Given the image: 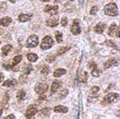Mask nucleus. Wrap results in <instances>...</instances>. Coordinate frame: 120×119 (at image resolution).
Listing matches in <instances>:
<instances>
[{
    "label": "nucleus",
    "mask_w": 120,
    "mask_h": 119,
    "mask_svg": "<svg viewBox=\"0 0 120 119\" xmlns=\"http://www.w3.org/2000/svg\"><path fill=\"white\" fill-rule=\"evenodd\" d=\"M104 13L108 16H117L119 14L117 5L115 3L107 4L104 7Z\"/></svg>",
    "instance_id": "obj_1"
},
{
    "label": "nucleus",
    "mask_w": 120,
    "mask_h": 119,
    "mask_svg": "<svg viewBox=\"0 0 120 119\" xmlns=\"http://www.w3.org/2000/svg\"><path fill=\"white\" fill-rule=\"evenodd\" d=\"M119 94L116 93H110L107 95H106L103 97V101H102V104H110V103L115 102L116 101L119 99Z\"/></svg>",
    "instance_id": "obj_2"
},
{
    "label": "nucleus",
    "mask_w": 120,
    "mask_h": 119,
    "mask_svg": "<svg viewBox=\"0 0 120 119\" xmlns=\"http://www.w3.org/2000/svg\"><path fill=\"white\" fill-rule=\"evenodd\" d=\"M53 45H54V41L52 39V38L51 36H46L42 39L40 47H41V49L45 50H48L51 47H52Z\"/></svg>",
    "instance_id": "obj_3"
},
{
    "label": "nucleus",
    "mask_w": 120,
    "mask_h": 119,
    "mask_svg": "<svg viewBox=\"0 0 120 119\" xmlns=\"http://www.w3.org/2000/svg\"><path fill=\"white\" fill-rule=\"evenodd\" d=\"M48 90V86L47 84L44 83V82H38L36 84L35 87H34V90L38 94H42L45 92L47 91Z\"/></svg>",
    "instance_id": "obj_4"
},
{
    "label": "nucleus",
    "mask_w": 120,
    "mask_h": 119,
    "mask_svg": "<svg viewBox=\"0 0 120 119\" xmlns=\"http://www.w3.org/2000/svg\"><path fill=\"white\" fill-rule=\"evenodd\" d=\"M38 44V38L37 35H34V34L30 35L28 38L27 41H26V47L30 48L37 47Z\"/></svg>",
    "instance_id": "obj_5"
},
{
    "label": "nucleus",
    "mask_w": 120,
    "mask_h": 119,
    "mask_svg": "<svg viewBox=\"0 0 120 119\" xmlns=\"http://www.w3.org/2000/svg\"><path fill=\"white\" fill-rule=\"evenodd\" d=\"M71 31L75 35H78L81 33V29L79 27V20L75 19L72 25L71 26Z\"/></svg>",
    "instance_id": "obj_6"
},
{
    "label": "nucleus",
    "mask_w": 120,
    "mask_h": 119,
    "mask_svg": "<svg viewBox=\"0 0 120 119\" xmlns=\"http://www.w3.org/2000/svg\"><path fill=\"white\" fill-rule=\"evenodd\" d=\"M108 34L110 36H117L118 38L119 37V28L116 24H112L109 27L108 30Z\"/></svg>",
    "instance_id": "obj_7"
},
{
    "label": "nucleus",
    "mask_w": 120,
    "mask_h": 119,
    "mask_svg": "<svg viewBox=\"0 0 120 119\" xmlns=\"http://www.w3.org/2000/svg\"><path fill=\"white\" fill-rule=\"evenodd\" d=\"M58 11H59V7L57 5L54 6H49L47 5L46 7H45V9H44V12L48 13L50 15H55L58 14Z\"/></svg>",
    "instance_id": "obj_8"
},
{
    "label": "nucleus",
    "mask_w": 120,
    "mask_h": 119,
    "mask_svg": "<svg viewBox=\"0 0 120 119\" xmlns=\"http://www.w3.org/2000/svg\"><path fill=\"white\" fill-rule=\"evenodd\" d=\"M38 113V110L35 108V107L34 106V105H30V106L28 107L27 110H26V118H32L34 115H35L36 114Z\"/></svg>",
    "instance_id": "obj_9"
},
{
    "label": "nucleus",
    "mask_w": 120,
    "mask_h": 119,
    "mask_svg": "<svg viewBox=\"0 0 120 119\" xmlns=\"http://www.w3.org/2000/svg\"><path fill=\"white\" fill-rule=\"evenodd\" d=\"M12 22V19L10 17H3L0 19V26H7Z\"/></svg>",
    "instance_id": "obj_10"
},
{
    "label": "nucleus",
    "mask_w": 120,
    "mask_h": 119,
    "mask_svg": "<svg viewBox=\"0 0 120 119\" xmlns=\"http://www.w3.org/2000/svg\"><path fill=\"white\" fill-rule=\"evenodd\" d=\"M106 29V25L102 22H99L98 25H96L95 27H94V31L98 34H102V32L105 30Z\"/></svg>",
    "instance_id": "obj_11"
},
{
    "label": "nucleus",
    "mask_w": 120,
    "mask_h": 119,
    "mask_svg": "<svg viewBox=\"0 0 120 119\" xmlns=\"http://www.w3.org/2000/svg\"><path fill=\"white\" fill-rule=\"evenodd\" d=\"M46 26H50V27H55V26L59 25V21L57 18H49L48 20H46Z\"/></svg>",
    "instance_id": "obj_12"
},
{
    "label": "nucleus",
    "mask_w": 120,
    "mask_h": 119,
    "mask_svg": "<svg viewBox=\"0 0 120 119\" xmlns=\"http://www.w3.org/2000/svg\"><path fill=\"white\" fill-rule=\"evenodd\" d=\"M32 17V14H20L19 15V21L21 22H25L30 20Z\"/></svg>",
    "instance_id": "obj_13"
},
{
    "label": "nucleus",
    "mask_w": 120,
    "mask_h": 119,
    "mask_svg": "<svg viewBox=\"0 0 120 119\" xmlns=\"http://www.w3.org/2000/svg\"><path fill=\"white\" fill-rule=\"evenodd\" d=\"M118 65V61L116 59H111V60H108L104 63V68L107 69L109 67H111L112 66H117Z\"/></svg>",
    "instance_id": "obj_14"
},
{
    "label": "nucleus",
    "mask_w": 120,
    "mask_h": 119,
    "mask_svg": "<svg viewBox=\"0 0 120 119\" xmlns=\"http://www.w3.org/2000/svg\"><path fill=\"white\" fill-rule=\"evenodd\" d=\"M54 111L56 113H67L68 111V108L63 105H57L55 107Z\"/></svg>",
    "instance_id": "obj_15"
},
{
    "label": "nucleus",
    "mask_w": 120,
    "mask_h": 119,
    "mask_svg": "<svg viewBox=\"0 0 120 119\" xmlns=\"http://www.w3.org/2000/svg\"><path fill=\"white\" fill-rule=\"evenodd\" d=\"M67 73V70H64V69H58V70H56L55 72H54V76L55 77V78H59V77L64 75V74Z\"/></svg>",
    "instance_id": "obj_16"
},
{
    "label": "nucleus",
    "mask_w": 120,
    "mask_h": 119,
    "mask_svg": "<svg viewBox=\"0 0 120 119\" xmlns=\"http://www.w3.org/2000/svg\"><path fill=\"white\" fill-rule=\"evenodd\" d=\"M12 50V46L11 45H6L2 48V52H3V56H7L8 53Z\"/></svg>",
    "instance_id": "obj_17"
},
{
    "label": "nucleus",
    "mask_w": 120,
    "mask_h": 119,
    "mask_svg": "<svg viewBox=\"0 0 120 119\" xmlns=\"http://www.w3.org/2000/svg\"><path fill=\"white\" fill-rule=\"evenodd\" d=\"M61 87V83L59 82H54L52 83V86H51V93L54 94L55 93L59 88Z\"/></svg>",
    "instance_id": "obj_18"
},
{
    "label": "nucleus",
    "mask_w": 120,
    "mask_h": 119,
    "mask_svg": "<svg viewBox=\"0 0 120 119\" xmlns=\"http://www.w3.org/2000/svg\"><path fill=\"white\" fill-rule=\"evenodd\" d=\"M16 83H17V82L15 81V79H9V80H7V81H5L3 82V86H6V87H11V86H15Z\"/></svg>",
    "instance_id": "obj_19"
},
{
    "label": "nucleus",
    "mask_w": 120,
    "mask_h": 119,
    "mask_svg": "<svg viewBox=\"0 0 120 119\" xmlns=\"http://www.w3.org/2000/svg\"><path fill=\"white\" fill-rule=\"evenodd\" d=\"M26 92L23 90H19V92L17 93V98H18L19 101H22L25 99V97H26Z\"/></svg>",
    "instance_id": "obj_20"
},
{
    "label": "nucleus",
    "mask_w": 120,
    "mask_h": 119,
    "mask_svg": "<svg viewBox=\"0 0 120 119\" xmlns=\"http://www.w3.org/2000/svg\"><path fill=\"white\" fill-rule=\"evenodd\" d=\"M27 59L30 62H36L38 59V55L35 54H33V53H30L27 54Z\"/></svg>",
    "instance_id": "obj_21"
},
{
    "label": "nucleus",
    "mask_w": 120,
    "mask_h": 119,
    "mask_svg": "<svg viewBox=\"0 0 120 119\" xmlns=\"http://www.w3.org/2000/svg\"><path fill=\"white\" fill-rule=\"evenodd\" d=\"M22 55H18V56L15 57L14 58H13V60H12V63H11V66H16L17 64H19V63L21 61H22Z\"/></svg>",
    "instance_id": "obj_22"
},
{
    "label": "nucleus",
    "mask_w": 120,
    "mask_h": 119,
    "mask_svg": "<svg viewBox=\"0 0 120 119\" xmlns=\"http://www.w3.org/2000/svg\"><path fill=\"white\" fill-rule=\"evenodd\" d=\"M55 38H56V40L59 43H61L63 42V34L62 32H59V31H56L55 32Z\"/></svg>",
    "instance_id": "obj_23"
},
{
    "label": "nucleus",
    "mask_w": 120,
    "mask_h": 119,
    "mask_svg": "<svg viewBox=\"0 0 120 119\" xmlns=\"http://www.w3.org/2000/svg\"><path fill=\"white\" fill-rule=\"evenodd\" d=\"M80 81L85 83L87 81V73L86 72H82V74H80Z\"/></svg>",
    "instance_id": "obj_24"
},
{
    "label": "nucleus",
    "mask_w": 120,
    "mask_h": 119,
    "mask_svg": "<svg viewBox=\"0 0 120 119\" xmlns=\"http://www.w3.org/2000/svg\"><path fill=\"white\" fill-rule=\"evenodd\" d=\"M69 49H70V47H61V48H60V49L59 50L57 51V55H59V54H62L65 53L66 51H67Z\"/></svg>",
    "instance_id": "obj_25"
},
{
    "label": "nucleus",
    "mask_w": 120,
    "mask_h": 119,
    "mask_svg": "<svg viewBox=\"0 0 120 119\" xmlns=\"http://www.w3.org/2000/svg\"><path fill=\"white\" fill-rule=\"evenodd\" d=\"M31 70H33V67H32V65L29 64L27 65V66H26V68L24 69V70H23V73L26 74H30V72L31 71Z\"/></svg>",
    "instance_id": "obj_26"
},
{
    "label": "nucleus",
    "mask_w": 120,
    "mask_h": 119,
    "mask_svg": "<svg viewBox=\"0 0 120 119\" xmlns=\"http://www.w3.org/2000/svg\"><path fill=\"white\" fill-rule=\"evenodd\" d=\"M67 94H68V90L65 89V90H63L62 91L61 93H60V94L59 95V97L60 99H63L64 97H66V96H67Z\"/></svg>",
    "instance_id": "obj_27"
},
{
    "label": "nucleus",
    "mask_w": 120,
    "mask_h": 119,
    "mask_svg": "<svg viewBox=\"0 0 120 119\" xmlns=\"http://www.w3.org/2000/svg\"><path fill=\"white\" fill-rule=\"evenodd\" d=\"M7 3L5 2H1L0 3V12H4L7 10Z\"/></svg>",
    "instance_id": "obj_28"
},
{
    "label": "nucleus",
    "mask_w": 120,
    "mask_h": 119,
    "mask_svg": "<svg viewBox=\"0 0 120 119\" xmlns=\"http://www.w3.org/2000/svg\"><path fill=\"white\" fill-rule=\"evenodd\" d=\"M49 72H50V68L48 66H44L43 68L41 70V74H48Z\"/></svg>",
    "instance_id": "obj_29"
},
{
    "label": "nucleus",
    "mask_w": 120,
    "mask_h": 119,
    "mask_svg": "<svg viewBox=\"0 0 120 119\" xmlns=\"http://www.w3.org/2000/svg\"><path fill=\"white\" fill-rule=\"evenodd\" d=\"M98 11V7H92V9L90 10V14H91V15H95L96 14H97V12Z\"/></svg>",
    "instance_id": "obj_30"
},
{
    "label": "nucleus",
    "mask_w": 120,
    "mask_h": 119,
    "mask_svg": "<svg viewBox=\"0 0 120 119\" xmlns=\"http://www.w3.org/2000/svg\"><path fill=\"white\" fill-rule=\"evenodd\" d=\"M8 101H9V95H8V94L7 93H6L5 94V96H4V97H3V105H6L7 104V102H8Z\"/></svg>",
    "instance_id": "obj_31"
},
{
    "label": "nucleus",
    "mask_w": 120,
    "mask_h": 119,
    "mask_svg": "<svg viewBox=\"0 0 120 119\" xmlns=\"http://www.w3.org/2000/svg\"><path fill=\"white\" fill-rule=\"evenodd\" d=\"M72 115L75 118H78V115H79V108L77 106H75L73 110V112H72Z\"/></svg>",
    "instance_id": "obj_32"
},
{
    "label": "nucleus",
    "mask_w": 120,
    "mask_h": 119,
    "mask_svg": "<svg viewBox=\"0 0 120 119\" xmlns=\"http://www.w3.org/2000/svg\"><path fill=\"white\" fill-rule=\"evenodd\" d=\"M98 90H99V87H98V86H94V87H92V89L90 90V94H95L98 93Z\"/></svg>",
    "instance_id": "obj_33"
},
{
    "label": "nucleus",
    "mask_w": 120,
    "mask_h": 119,
    "mask_svg": "<svg viewBox=\"0 0 120 119\" xmlns=\"http://www.w3.org/2000/svg\"><path fill=\"white\" fill-rule=\"evenodd\" d=\"M99 74H100V71L98 70L97 68H94L91 72V74L94 77H98V75H99Z\"/></svg>",
    "instance_id": "obj_34"
},
{
    "label": "nucleus",
    "mask_w": 120,
    "mask_h": 119,
    "mask_svg": "<svg viewBox=\"0 0 120 119\" xmlns=\"http://www.w3.org/2000/svg\"><path fill=\"white\" fill-rule=\"evenodd\" d=\"M67 24H68V20H67V18H66V17L62 18V20H61V25H62V26H67Z\"/></svg>",
    "instance_id": "obj_35"
},
{
    "label": "nucleus",
    "mask_w": 120,
    "mask_h": 119,
    "mask_svg": "<svg viewBox=\"0 0 120 119\" xmlns=\"http://www.w3.org/2000/svg\"><path fill=\"white\" fill-rule=\"evenodd\" d=\"M55 56H53V55H50V56L47 57L46 61H47L48 62H54V61H55Z\"/></svg>",
    "instance_id": "obj_36"
},
{
    "label": "nucleus",
    "mask_w": 120,
    "mask_h": 119,
    "mask_svg": "<svg viewBox=\"0 0 120 119\" xmlns=\"http://www.w3.org/2000/svg\"><path fill=\"white\" fill-rule=\"evenodd\" d=\"M42 113L44 115H46V116H48L50 114V109H44V110H42Z\"/></svg>",
    "instance_id": "obj_37"
},
{
    "label": "nucleus",
    "mask_w": 120,
    "mask_h": 119,
    "mask_svg": "<svg viewBox=\"0 0 120 119\" xmlns=\"http://www.w3.org/2000/svg\"><path fill=\"white\" fill-rule=\"evenodd\" d=\"M106 44H107L109 47H114V48H117L115 44L112 43L111 41H110V40H106Z\"/></svg>",
    "instance_id": "obj_38"
},
{
    "label": "nucleus",
    "mask_w": 120,
    "mask_h": 119,
    "mask_svg": "<svg viewBox=\"0 0 120 119\" xmlns=\"http://www.w3.org/2000/svg\"><path fill=\"white\" fill-rule=\"evenodd\" d=\"M4 119H15V115H13V114H10L8 116L6 117Z\"/></svg>",
    "instance_id": "obj_39"
},
{
    "label": "nucleus",
    "mask_w": 120,
    "mask_h": 119,
    "mask_svg": "<svg viewBox=\"0 0 120 119\" xmlns=\"http://www.w3.org/2000/svg\"><path fill=\"white\" fill-rule=\"evenodd\" d=\"M3 78H4V75H3V73H0V83L2 82V81L3 80Z\"/></svg>",
    "instance_id": "obj_40"
},
{
    "label": "nucleus",
    "mask_w": 120,
    "mask_h": 119,
    "mask_svg": "<svg viewBox=\"0 0 120 119\" xmlns=\"http://www.w3.org/2000/svg\"><path fill=\"white\" fill-rule=\"evenodd\" d=\"M8 1H10L11 3H15V2L17 1V0H8Z\"/></svg>",
    "instance_id": "obj_41"
},
{
    "label": "nucleus",
    "mask_w": 120,
    "mask_h": 119,
    "mask_svg": "<svg viewBox=\"0 0 120 119\" xmlns=\"http://www.w3.org/2000/svg\"><path fill=\"white\" fill-rule=\"evenodd\" d=\"M79 3H80V4H82L84 3V0H79Z\"/></svg>",
    "instance_id": "obj_42"
},
{
    "label": "nucleus",
    "mask_w": 120,
    "mask_h": 119,
    "mask_svg": "<svg viewBox=\"0 0 120 119\" xmlns=\"http://www.w3.org/2000/svg\"><path fill=\"white\" fill-rule=\"evenodd\" d=\"M2 114H3V110H2V109H0V117L2 116Z\"/></svg>",
    "instance_id": "obj_43"
},
{
    "label": "nucleus",
    "mask_w": 120,
    "mask_h": 119,
    "mask_svg": "<svg viewBox=\"0 0 120 119\" xmlns=\"http://www.w3.org/2000/svg\"><path fill=\"white\" fill-rule=\"evenodd\" d=\"M42 2H44V3H46V2H49L50 0H41Z\"/></svg>",
    "instance_id": "obj_44"
},
{
    "label": "nucleus",
    "mask_w": 120,
    "mask_h": 119,
    "mask_svg": "<svg viewBox=\"0 0 120 119\" xmlns=\"http://www.w3.org/2000/svg\"><path fill=\"white\" fill-rule=\"evenodd\" d=\"M55 2H59L60 0H55Z\"/></svg>",
    "instance_id": "obj_45"
},
{
    "label": "nucleus",
    "mask_w": 120,
    "mask_h": 119,
    "mask_svg": "<svg viewBox=\"0 0 120 119\" xmlns=\"http://www.w3.org/2000/svg\"><path fill=\"white\" fill-rule=\"evenodd\" d=\"M70 1H71V2H73V1H75V0H70Z\"/></svg>",
    "instance_id": "obj_46"
},
{
    "label": "nucleus",
    "mask_w": 120,
    "mask_h": 119,
    "mask_svg": "<svg viewBox=\"0 0 120 119\" xmlns=\"http://www.w3.org/2000/svg\"><path fill=\"white\" fill-rule=\"evenodd\" d=\"M0 34H1V30H0Z\"/></svg>",
    "instance_id": "obj_47"
}]
</instances>
